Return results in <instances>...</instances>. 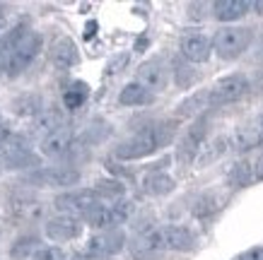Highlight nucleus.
I'll list each match as a JSON object with an SVG mask.
<instances>
[{
    "label": "nucleus",
    "mask_w": 263,
    "mask_h": 260,
    "mask_svg": "<svg viewBox=\"0 0 263 260\" xmlns=\"http://www.w3.org/2000/svg\"><path fill=\"white\" fill-rule=\"evenodd\" d=\"M176 123L172 121H160L155 126H147L143 130H138L133 137H128L126 142H121L116 147V159H143L152 152H157L160 147H167L176 135Z\"/></svg>",
    "instance_id": "nucleus-1"
},
{
    "label": "nucleus",
    "mask_w": 263,
    "mask_h": 260,
    "mask_svg": "<svg viewBox=\"0 0 263 260\" xmlns=\"http://www.w3.org/2000/svg\"><path fill=\"white\" fill-rule=\"evenodd\" d=\"M254 32L249 27H222L213 39V48L222 61H234L249 48Z\"/></svg>",
    "instance_id": "nucleus-2"
},
{
    "label": "nucleus",
    "mask_w": 263,
    "mask_h": 260,
    "mask_svg": "<svg viewBox=\"0 0 263 260\" xmlns=\"http://www.w3.org/2000/svg\"><path fill=\"white\" fill-rule=\"evenodd\" d=\"M53 205H56V210L63 214V217H72V219L82 217V219H85V214L92 212L95 207H99V195H97L95 188L72 190V193L58 195L56 200H53Z\"/></svg>",
    "instance_id": "nucleus-3"
},
{
    "label": "nucleus",
    "mask_w": 263,
    "mask_h": 260,
    "mask_svg": "<svg viewBox=\"0 0 263 260\" xmlns=\"http://www.w3.org/2000/svg\"><path fill=\"white\" fill-rule=\"evenodd\" d=\"M247 92H249L247 75L234 72V75H227V77L217 79L215 85L208 89V99H210V106H227V104L239 102Z\"/></svg>",
    "instance_id": "nucleus-4"
},
{
    "label": "nucleus",
    "mask_w": 263,
    "mask_h": 260,
    "mask_svg": "<svg viewBox=\"0 0 263 260\" xmlns=\"http://www.w3.org/2000/svg\"><path fill=\"white\" fill-rule=\"evenodd\" d=\"M126 246V234L121 229H106L104 234L89 238L87 248H85V260H106L116 255L119 251H123Z\"/></svg>",
    "instance_id": "nucleus-5"
},
{
    "label": "nucleus",
    "mask_w": 263,
    "mask_h": 260,
    "mask_svg": "<svg viewBox=\"0 0 263 260\" xmlns=\"http://www.w3.org/2000/svg\"><path fill=\"white\" fill-rule=\"evenodd\" d=\"M39 51H41V36L36 32H27L22 39L15 44V48H12L10 65H8V75L15 77V75H20L22 70H27L29 63L36 58Z\"/></svg>",
    "instance_id": "nucleus-6"
},
{
    "label": "nucleus",
    "mask_w": 263,
    "mask_h": 260,
    "mask_svg": "<svg viewBox=\"0 0 263 260\" xmlns=\"http://www.w3.org/2000/svg\"><path fill=\"white\" fill-rule=\"evenodd\" d=\"M27 181L44 186V188H65V186H75L80 181V171L72 166H46V169L34 171Z\"/></svg>",
    "instance_id": "nucleus-7"
},
{
    "label": "nucleus",
    "mask_w": 263,
    "mask_h": 260,
    "mask_svg": "<svg viewBox=\"0 0 263 260\" xmlns=\"http://www.w3.org/2000/svg\"><path fill=\"white\" fill-rule=\"evenodd\" d=\"M8 214L15 222L32 224V222H39L44 217V203L29 193H17L8 200Z\"/></svg>",
    "instance_id": "nucleus-8"
},
{
    "label": "nucleus",
    "mask_w": 263,
    "mask_h": 260,
    "mask_svg": "<svg viewBox=\"0 0 263 260\" xmlns=\"http://www.w3.org/2000/svg\"><path fill=\"white\" fill-rule=\"evenodd\" d=\"M205 133H208V118H198L186 130V135H183L181 142H179V150H176V159H179L181 164L196 162L200 147H203V142H205Z\"/></svg>",
    "instance_id": "nucleus-9"
},
{
    "label": "nucleus",
    "mask_w": 263,
    "mask_h": 260,
    "mask_svg": "<svg viewBox=\"0 0 263 260\" xmlns=\"http://www.w3.org/2000/svg\"><path fill=\"white\" fill-rule=\"evenodd\" d=\"M164 251L167 248H164V241H162V227L145 231L130 244V253H133L136 260H157Z\"/></svg>",
    "instance_id": "nucleus-10"
},
{
    "label": "nucleus",
    "mask_w": 263,
    "mask_h": 260,
    "mask_svg": "<svg viewBox=\"0 0 263 260\" xmlns=\"http://www.w3.org/2000/svg\"><path fill=\"white\" fill-rule=\"evenodd\" d=\"M136 82L143 85L145 89H150L152 94H155V92H164V87H167V82H169L167 68H164V63L157 61V58L145 61L136 72Z\"/></svg>",
    "instance_id": "nucleus-11"
},
{
    "label": "nucleus",
    "mask_w": 263,
    "mask_h": 260,
    "mask_svg": "<svg viewBox=\"0 0 263 260\" xmlns=\"http://www.w3.org/2000/svg\"><path fill=\"white\" fill-rule=\"evenodd\" d=\"M48 55H51L53 65H56V68H63V70L65 68H75V65L80 63L78 46H75V41L68 39V36H58V39H53Z\"/></svg>",
    "instance_id": "nucleus-12"
},
{
    "label": "nucleus",
    "mask_w": 263,
    "mask_h": 260,
    "mask_svg": "<svg viewBox=\"0 0 263 260\" xmlns=\"http://www.w3.org/2000/svg\"><path fill=\"white\" fill-rule=\"evenodd\" d=\"M213 51V41L203 34H189L181 39V55L189 63H205Z\"/></svg>",
    "instance_id": "nucleus-13"
},
{
    "label": "nucleus",
    "mask_w": 263,
    "mask_h": 260,
    "mask_svg": "<svg viewBox=\"0 0 263 260\" xmlns=\"http://www.w3.org/2000/svg\"><path fill=\"white\" fill-rule=\"evenodd\" d=\"M82 231V224L78 219H72V217H53V219L46 222V236L51 241H58V244H63V241H72V238H78Z\"/></svg>",
    "instance_id": "nucleus-14"
},
{
    "label": "nucleus",
    "mask_w": 263,
    "mask_h": 260,
    "mask_svg": "<svg viewBox=\"0 0 263 260\" xmlns=\"http://www.w3.org/2000/svg\"><path fill=\"white\" fill-rule=\"evenodd\" d=\"M70 147H72V130L65 126L41 140V154H46V157H61Z\"/></svg>",
    "instance_id": "nucleus-15"
},
{
    "label": "nucleus",
    "mask_w": 263,
    "mask_h": 260,
    "mask_svg": "<svg viewBox=\"0 0 263 260\" xmlns=\"http://www.w3.org/2000/svg\"><path fill=\"white\" fill-rule=\"evenodd\" d=\"M162 241L167 251H191L196 246L193 234L183 227H162Z\"/></svg>",
    "instance_id": "nucleus-16"
},
{
    "label": "nucleus",
    "mask_w": 263,
    "mask_h": 260,
    "mask_svg": "<svg viewBox=\"0 0 263 260\" xmlns=\"http://www.w3.org/2000/svg\"><path fill=\"white\" fill-rule=\"evenodd\" d=\"M230 150V140L227 137H213V140H208V142H203V147H200V152H198V157H196V162L193 164L196 166H210V164H215L217 159L222 157L224 152Z\"/></svg>",
    "instance_id": "nucleus-17"
},
{
    "label": "nucleus",
    "mask_w": 263,
    "mask_h": 260,
    "mask_svg": "<svg viewBox=\"0 0 263 260\" xmlns=\"http://www.w3.org/2000/svg\"><path fill=\"white\" fill-rule=\"evenodd\" d=\"M249 8H251V3H247V0H217L213 5V15L220 22H234V19L247 15Z\"/></svg>",
    "instance_id": "nucleus-18"
},
{
    "label": "nucleus",
    "mask_w": 263,
    "mask_h": 260,
    "mask_svg": "<svg viewBox=\"0 0 263 260\" xmlns=\"http://www.w3.org/2000/svg\"><path fill=\"white\" fill-rule=\"evenodd\" d=\"M152 102H155V94L150 89H145L143 85H138V82L126 85L119 94V104H123V106H147Z\"/></svg>",
    "instance_id": "nucleus-19"
},
{
    "label": "nucleus",
    "mask_w": 263,
    "mask_h": 260,
    "mask_svg": "<svg viewBox=\"0 0 263 260\" xmlns=\"http://www.w3.org/2000/svg\"><path fill=\"white\" fill-rule=\"evenodd\" d=\"M58 128H63V116H61V111H56V109H44L39 116H36V121H34L32 133L48 137L51 133H56Z\"/></svg>",
    "instance_id": "nucleus-20"
},
{
    "label": "nucleus",
    "mask_w": 263,
    "mask_h": 260,
    "mask_svg": "<svg viewBox=\"0 0 263 260\" xmlns=\"http://www.w3.org/2000/svg\"><path fill=\"white\" fill-rule=\"evenodd\" d=\"M227 181H230L232 188H247L256 181L254 178V164L241 159V162H234V164L227 169Z\"/></svg>",
    "instance_id": "nucleus-21"
},
{
    "label": "nucleus",
    "mask_w": 263,
    "mask_h": 260,
    "mask_svg": "<svg viewBox=\"0 0 263 260\" xmlns=\"http://www.w3.org/2000/svg\"><path fill=\"white\" fill-rule=\"evenodd\" d=\"M261 142H263V135H261V130H258V126H256V123L237 128V130H234V135H232V145H234L237 150H241V152L251 150V147H258Z\"/></svg>",
    "instance_id": "nucleus-22"
},
{
    "label": "nucleus",
    "mask_w": 263,
    "mask_h": 260,
    "mask_svg": "<svg viewBox=\"0 0 263 260\" xmlns=\"http://www.w3.org/2000/svg\"><path fill=\"white\" fill-rule=\"evenodd\" d=\"M10 109H12V113L15 116H39L41 111H44V102H41L39 94H20L12 99V104H10Z\"/></svg>",
    "instance_id": "nucleus-23"
},
{
    "label": "nucleus",
    "mask_w": 263,
    "mask_h": 260,
    "mask_svg": "<svg viewBox=\"0 0 263 260\" xmlns=\"http://www.w3.org/2000/svg\"><path fill=\"white\" fill-rule=\"evenodd\" d=\"M3 164L5 169H29V166H39V157L32 154V152H27L24 147H15V150H8L3 154Z\"/></svg>",
    "instance_id": "nucleus-24"
},
{
    "label": "nucleus",
    "mask_w": 263,
    "mask_h": 260,
    "mask_svg": "<svg viewBox=\"0 0 263 260\" xmlns=\"http://www.w3.org/2000/svg\"><path fill=\"white\" fill-rule=\"evenodd\" d=\"M174 186H176L174 178L162 171H155L145 178V190H147L150 195H167V193L174 190Z\"/></svg>",
    "instance_id": "nucleus-25"
},
{
    "label": "nucleus",
    "mask_w": 263,
    "mask_h": 260,
    "mask_svg": "<svg viewBox=\"0 0 263 260\" xmlns=\"http://www.w3.org/2000/svg\"><path fill=\"white\" fill-rule=\"evenodd\" d=\"M205 106H210V99H208V89H203V92H196L193 96H189L183 104H179L176 116H179V118H189V116L200 113Z\"/></svg>",
    "instance_id": "nucleus-26"
},
{
    "label": "nucleus",
    "mask_w": 263,
    "mask_h": 260,
    "mask_svg": "<svg viewBox=\"0 0 263 260\" xmlns=\"http://www.w3.org/2000/svg\"><path fill=\"white\" fill-rule=\"evenodd\" d=\"M36 251H39V238L36 236H20L12 244V248H10V255L15 260H24L29 258V255H36Z\"/></svg>",
    "instance_id": "nucleus-27"
},
{
    "label": "nucleus",
    "mask_w": 263,
    "mask_h": 260,
    "mask_svg": "<svg viewBox=\"0 0 263 260\" xmlns=\"http://www.w3.org/2000/svg\"><path fill=\"white\" fill-rule=\"evenodd\" d=\"M87 94H89V87L85 82H72L70 89H65L63 104L68 109H80L85 104V99H87Z\"/></svg>",
    "instance_id": "nucleus-28"
},
{
    "label": "nucleus",
    "mask_w": 263,
    "mask_h": 260,
    "mask_svg": "<svg viewBox=\"0 0 263 260\" xmlns=\"http://www.w3.org/2000/svg\"><path fill=\"white\" fill-rule=\"evenodd\" d=\"M85 222L87 224H92V227L97 229H114V214H111V207H95L92 212L85 214Z\"/></svg>",
    "instance_id": "nucleus-29"
},
{
    "label": "nucleus",
    "mask_w": 263,
    "mask_h": 260,
    "mask_svg": "<svg viewBox=\"0 0 263 260\" xmlns=\"http://www.w3.org/2000/svg\"><path fill=\"white\" fill-rule=\"evenodd\" d=\"M95 190L99 197H121L123 195V183L121 181H97Z\"/></svg>",
    "instance_id": "nucleus-30"
},
{
    "label": "nucleus",
    "mask_w": 263,
    "mask_h": 260,
    "mask_svg": "<svg viewBox=\"0 0 263 260\" xmlns=\"http://www.w3.org/2000/svg\"><path fill=\"white\" fill-rule=\"evenodd\" d=\"M174 72H176V85L183 87V89H186V87H191L193 82L198 79V75H196L189 65H183V63H176V70Z\"/></svg>",
    "instance_id": "nucleus-31"
},
{
    "label": "nucleus",
    "mask_w": 263,
    "mask_h": 260,
    "mask_svg": "<svg viewBox=\"0 0 263 260\" xmlns=\"http://www.w3.org/2000/svg\"><path fill=\"white\" fill-rule=\"evenodd\" d=\"M215 210H217L215 195H203V197H198V203L193 205V214H198V217H205V214L215 212Z\"/></svg>",
    "instance_id": "nucleus-32"
},
{
    "label": "nucleus",
    "mask_w": 263,
    "mask_h": 260,
    "mask_svg": "<svg viewBox=\"0 0 263 260\" xmlns=\"http://www.w3.org/2000/svg\"><path fill=\"white\" fill-rule=\"evenodd\" d=\"M133 212V203H128V200H121L116 205L111 207V214H114V224H121V222H126Z\"/></svg>",
    "instance_id": "nucleus-33"
},
{
    "label": "nucleus",
    "mask_w": 263,
    "mask_h": 260,
    "mask_svg": "<svg viewBox=\"0 0 263 260\" xmlns=\"http://www.w3.org/2000/svg\"><path fill=\"white\" fill-rule=\"evenodd\" d=\"M32 260H65V253L56 246H46V248H39Z\"/></svg>",
    "instance_id": "nucleus-34"
},
{
    "label": "nucleus",
    "mask_w": 263,
    "mask_h": 260,
    "mask_svg": "<svg viewBox=\"0 0 263 260\" xmlns=\"http://www.w3.org/2000/svg\"><path fill=\"white\" fill-rule=\"evenodd\" d=\"M234 260H263V248H251V251L241 253L239 258H234Z\"/></svg>",
    "instance_id": "nucleus-35"
},
{
    "label": "nucleus",
    "mask_w": 263,
    "mask_h": 260,
    "mask_svg": "<svg viewBox=\"0 0 263 260\" xmlns=\"http://www.w3.org/2000/svg\"><path fill=\"white\" fill-rule=\"evenodd\" d=\"M10 137H12V133H10V128L0 123V150H3V147H8Z\"/></svg>",
    "instance_id": "nucleus-36"
},
{
    "label": "nucleus",
    "mask_w": 263,
    "mask_h": 260,
    "mask_svg": "<svg viewBox=\"0 0 263 260\" xmlns=\"http://www.w3.org/2000/svg\"><path fill=\"white\" fill-rule=\"evenodd\" d=\"M254 178L256 181H263V157H258L254 162Z\"/></svg>",
    "instance_id": "nucleus-37"
},
{
    "label": "nucleus",
    "mask_w": 263,
    "mask_h": 260,
    "mask_svg": "<svg viewBox=\"0 0 263 260\" xmlns=\"http://www.w3.org/2000/svg\"><path fill=\"white\" fill-rule=\"evenodd\" d=\"M126 61H128V55H121V58H116V61L109 65V72H119L116 68H123V65H126Z\"/></svg>",
    "instance_id": "nucleus-38"
},
{
    "label": "nucleus",
    "mask_w": 263,
    "mask_h": 260,
    "mask_svg": "<svg viewBox=\"0 0 263 260\" xmlns=\"http://www.w3.org/2000/svg\"><path fill=\"white\" fill-rule=\"evenodd\" d=\"M95 29H97V22H87V32H85V36L92 39V36H95Z\"/></svg>",
    "instance_id": "nucleus-39"
},
{
    "label": "nucleus",
    "mask_w": 263,
    "mask_h": 260,
    "mask_svg": "<svg viewBox=\"0 0 263 260\" xmlns=\"http://www.w3.org/2000/svg\"><path fill=\"white\" fill-rule=\"evenodd\" d=\"M251 8H254L256 12H258V15H263V0H258V3H254Z\"/></svg>",
    "instance_id": "nucleus-40"
},
{
    "label": "nucleus",
    "mask_w": 263,
    "mask_h": 260,
    "mask_svg": "<svg viewBox=\"0 0 263 260\" xmlns=\"http://www.w3.org/2000/svg\"><path fill=\"white\" fill-rule=\"evenodd\" d=\"M256 126H258V130H261V135H263V113L256 118Z\"/></svg>",
    "instance_id": "nucleus-41"
},
{
    "label": "nucleus",
    "mask_w": 263,
    "mask_h": 260,
    "mask_svg": "<svg viewBox=\"0 0 263 260\" xmlns=\"http://www.w3.org/2000/svg\"><path fill=\"white\" fill-rule=\"evenodd\" d=\"M3 22H5V8L0 5V27H3Z\"/></svg>",
    "instance_id": "nucleus-42"
},
{
    "label": "nucleus",
    "mask_w": 263,
    "mask_h": 260,
    "mask_svg": "<svg viewBox=\"0 0 263 260\" xmlns=\"http://www.w3.org/2000/svg\"><path fill=\"white\" fill-rule=\"evenodd\" d=\"M0 46H3V41H0Z\"/></svg>",
    "instance_id": "nucleus-43"
}]
</instances>
